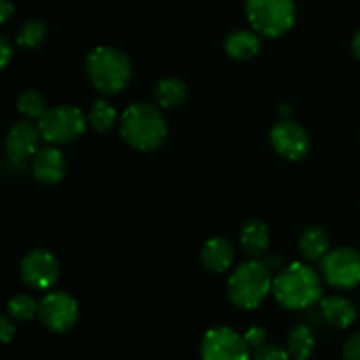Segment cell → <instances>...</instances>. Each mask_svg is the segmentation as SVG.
I'll return each instance as SVG.
<instances>
[{"label": "cell", "instance_id": "ffe728a7", "mask_svg": "<svg viewBox=\"0 0 360 360\" xmlns=\"http://www.w3.org/2000/svg\"><path fill=\"white\" fill-rule=\"evenodd\" d=\"M315 350V336L308 326L292 327L287 338V352L292 360H309Z\"/></svg>", "mask_w": 360, "mask_h": 360}, {"label": "cell", "instance_id": "9c48e42d", "mask_svg": "<svg viewBox=\"0 0 360 360\" xmlns=\"http://www.w3.org/2000/svg\"><path fill=\"white\" fill-rule=\"evenodd\" d=\"M39 320L48 330L63 334L72 329L79 316V306L65 292H49L39 302Z\"/></svg>", "mask_w": 360, "mask_h": 360}, {"label": "cell", "instance_id": "603a6c76", "mask_svg": "<svg viewBox=\"0 0 360 360\" xmlns=\"http://www.w3.org/2000/svg\"><path fill=\"white\" fill-rule=\"evenodd\" d=\"M7 313L13 320L27 322L39 315V302H35L28 294H16L7 302Z\"/></svg>", "mask_w": 360, "mask_h": 360}, {"label": "cell", "instance_id": "ba28073f", "mask_svg": "<svg viewBox=\"0 0 360 360\" xmlns=\"http://www.w3.org/2000/svg\"><path fill=\"white\" fill-rule=\"evenodd\" d=\"M248 343L245 336L231 327H214L207 330L200 343L202 360H250Z\"/></svg>", "mask_w": 360, "mask_h": 360}, {"label": "cell", "instance_id": "7a4b0ae2", "mask_svg": "<svg viewBox=\"0 0 360 360\" xmlns=\"http://www.w3.org/2000/svg\"><path fill=\"white\" fill-rule=\"evenodd\" d=\"M322 276L311 266L292 262L273 278V294L287 309H306L322 301Z\"/></svg>", "mask_w": 360, "mask_h": 360}, {"label": "cell", "instance_id": "d4e9b609", "mask_svg": "<svg viewBox=\"0 0 360 360\" xmlns=\"http://www.w3.org/2000/svg\"><path fill=\"white\" fill-rule=\"evenodd\" d=\"M290 355L285 348L278 347V345H264V347L257 348L253 354V360H288Z\"/></svg>", "mask_w": 360, "mask_h": 360}, {"label": "cell", "instance_id": "4dcf8cb0", "mask_svg": "<svg viewBox=\"0 0 360 360\" xmlns=\"http://www.w3.org/2000/svg\"><path fill=\"white\" fill-rule=\"evenodd\" d=\"M264 262L267 264V267H269L271 271L273 269H278V271H281L283 269V259H281V257H278V255H267V259L264 260Z\"/></svg>", "mask_w": 360, "mask_h": 360}, {"label": "cell", "instance_id": "ac0fdd59", "mask_svg": "<svg viewBox=\"0 0 360 360\" xmlns=\"http://www.w3.org/2000/svg\"><path fill=\"white\" fill-rule=\"evenodd\" d=\"M153 97L157 105H160V108H178L188 98V86L179 77H164L155 86Z\"/></svg>", "mask_w": 360, "mask_h": 360}, {"label": "cell", "instance_id": "6da1fadb", "mask_svg": "<svg viewBox=\"0 0 360 360\" xmlns=\"http://www.w3.org/2000/svg\"><path fill=\"white\" fill-rule=\"evenodd\" d=\"M167 120L160 105L134 102L120 116V134L130 148L137 151H155L165 143Z\"/></svg>", "mask_w": 360, "mask_h": 360}, {"label": "cell", "instance_id": "277c9868", "mask_svg": "<svg viewBox=\"0 0 360 360\" xmlns=\"http://www.w3.org/2000/svg\"><path fill=\"white\" fill-rule=\"evenodd\" d=\"M271 290H273L271 269L259 259L239 264L227 281L229 301L239 309L259 308Z\"/></svg>", "mask_w": 360, "mask_h": 360}, {"label": "cell", "instance_id": "e0dca14e", "mask_svg": "<svg viewBox=\"0 0 360 360\" xmlns=\"http://www.w3.org/2000/svg\"><path fill=\"white\" fill-rule=\"evenodd\" d=\"M322 315L329 326L338 329H348L357 320V308L354 302L341 295H329L320 301Z\"/></svg>", "mask_w": 360, "mask_h": 360}, {"label": "cell", "instance_id": "8992f818", "mask_svg": "<svg viewBox=\"0 0 360 360\" xmlns=\"http://www.w3.org/2000/svg\"><path fill=\"white\" fill-rule=\"evenodd\" d=\"M86 116L76 105H55L48 108L37 120L42 139L51 144H69L79 139L86 130Z\"/></svg>", "mask_w": 360, "mask_h": 360}, {"label": "cell", "instance_id": "484cf974", "mask_svg": "<svg viewBox=\"0 0 360 360\" xmlns=\"http://www.w3.org/2000/svg\"><path fill=\"white\" fill-rule=\"evenodd\" d=\"M343 360H360V330L352 334L343 345Z\"/></svg>", "mask_w": 360, "mask_h": 360}, {"label": "cell", "instance_id": "7402d4cb", "mask_svg": "<svg viewBox=\"0 0 360 360\" xmlns=\"http://www.w3.org/2000/svg\"><path fill=\"white\" fill-rule=\"evenodd\" d=\"M46 35H48V27H46L44 21H25L20 27V30H18L16 44L23 51H34V49H37L44 42Z\"/></svg>", "mask_w": 360, "mask_h": 360}, {"label": "cell", "instance_id": "8fae6325", "mask_svg": "<svg viewBox=\"0 0 360 360\" xmlns=\"http://www.w3.org/2000/svg\"><path fill=\"white\" fill-rule=\"evenodd\" d=\"M269 141L273 150L280 157L290 162L302 160L311 150V139L299 123L292 120H281L271 129Z\"/></svg>", "mask_w": 360, "mask_h": 360}, {"label": "cell", "instance_id": "2e32d148", "mask_svg": "<svg viewBox=\"0 0 360 360\" xmlns=\"http://www.w3.org/2000/svg\"><path fill=\"white\" fill-rule=\"evenodd\" d=\"M239 243L245 253H248L253 259H260L269 250V229L260 220H246L239 229Z\"/></svg>", "mask_w": 360, "mask_h": 360}, {"label": "cell", "instance_id": "7c38bea8", "mask_svg": "<svg viewBox=\"0 0 360 360\" xmlns=\"http://www.w3.org/2000/svg\"><path fill=\"white\" fill-rule=\"evenodd\" d=\"M42 134L37 123L30 120L16 122L6 136V157L13 165H25L28 158H34L41 148Z\"/></svg>", "mask_w": 360, "mask_h": 360}, {"label": "cell", "instance_id": "44dd1931", "mask_svg": "<svg viewBox=\"0 0 360 360\" xmlns=\"http://www.w3.org/2000/svg\"><path fill=\"white\" fill-rule=\"evenodd\" d=\"M86 120L88 125H90L95 132L104 134L109 132V130L116 125L118 115H116V109L111 102L101 98V101L94 102V105H91L90 111H88Z\"/></svg>", "mask_w": 360, "mask_h": 360}, {"label": "cell", "instance_id": "4fadbf2b", "mask_svg": "<svg viewBox=\"0 0 360 360\" xmlns=\"http://www.w3.org/2000/svg\"><path fill=\"white\" fill-rule=\"evenodd\" d=\"M32 174L42 185H56L67 174V160L58 148H41L32 158Z\"/></svg>", "mask_w": 360, "mask_h": 360}, {"label": "cell", "instance_id": "5b68a950", "mask_svg": "<svg viewBox=\"0 0 360 360\" xmlns=\"http://www.w3.org/2000/svg\"><path fill=\"white\" fill-rule=\"evenodd\" d=\"M246 16L257 34L276 39L294 27L295 4L294 0H246Z\"/></svg>", "mask_w": 360, "mask_h": 360}, {"label": "cell", "instance_id": "3957f363", "mask_svg": "<svg viewBox=\"0 0 360 360\" xmlns=\"http://www.w3.org/2000/svg\"><path fill=\"white\" fill-rule=\"evenodd\" d=\"M84 70L95 90L104 95L120 94L132 79L130 58L111 46L91 49L84 60Z\"/></svg>", "mask_w": 360, "mask_h": 360}, {"label": "cell", "instance_id": "cb8c5ba5", "mask_svg": "<svg viewBox=\"0 0 360 360\" xmlns=\"http://www.w3.org/2000/svg\"><path fill=\"white\" fill-rule=\"evenodd\" d=\"M16 108L18 111L23 116H27L28 120H39L46 108V102L42 98V95L37 90H23L16 98Z\"/></svg>", "mask_w": 360, "mask_h": 360}, {"label": "cell", "instance_id": "5bb4252c", "mask_svg": "<svg viewBox=\"0 0 360 360\" xmlns=\"http://www.w3.org/2000/svg\"><path fill=\"white\" fill-rule=\"evenodd\" d=\"M234 246L225 238H213L204 243L202 252H200V260L206 271L213 274H221L231 269L234 262Z\"/></svg>", "mask_w": 360, "mask_h": 360}, {"label": "cell", "instance_id": "83f0119b", "mask_svg": "<svg viewBox=\"0 0 360 360\" xmlns=\"http://www.w3.org/2000/svg\"><path fill=\"white\" fill-rule=\"evenodd\" d=\"M16 334V327H14L13 320H11L9 315H4L0 319V338H2V343H9L11 340Z\"/></svg>", "mask_w": 360, "mask_h": 360}, {"label": "cell", "instance_id": "9a60e30c", "mask_svg": "<svg viewBox=\"0 0 360 360\" xmlns=\"http://www.w3.org/2000/svg\"><path fill=\"white\" fill-rule=\"evenodd\" d=\"M224 49L231 58L246 62V60H252L259 55L260 49H262V41L255 30L239 28V30L231 32L225 37Z\"/></svg>", "mask_w": 360, "mask_h": 360}, {"label": "cell", "instance_id": "4316f807", "mask_svg": "<svg viewBox=\"0 0 360 360\" xmlns=\"http://www.w3.org/2000/svg\"><path fill=\"white\" fill-rule=\"evenodd\" d=\"M245 341L248 343L250 348H260L266 345V340H267V330L262 329V327H250L248 330H246L245 334Z\"/></svg>", "mask_w": 360, "mask_h": 360}, {"label": "cell", "instance_id": "f546056e", "mask_svg": "<svg viewBox=\"0 0 360 360\" xmlns=\"http://www.w3.org/2000/svg\"><path fill=\"white\" fill-rule=\"evenodd\" d=\"M14 14V6L9 0H0V21L4 25L11 20V16Z\"/></svg>", "mask_w": 360, "mask_h": 360}, {"label": "cell", "instance_id": "52a82bcc", "mask_svg": "<svg viewBox=\"0 0 360 360\" xmlns=\"http://www.w3.org/2000/svg\"><path fill=\"white\" fill-rule=\"evenodd\" d=\"M322 278L334 288L348 290L360 283V252L355 248H334L320 260Z\"/></svg>", "mask_w": 360, "mask_h": 360}, {"label": "cell", "instance_id": "f1b7e54d", "mask_svg": "<svg viewBox=\"0 0 360 360\" xmlns=\"http://www.w3.org/2000/svg\"><path fill=\"white\" fill-rule=\"evenodd\" d=\"M0 55H2V69H7L11 58H13V48H11V42L7 41L6 35L0 37Z\"/></svg>", "mask_w": 360, "mask_h": 360}, {"label": "cell", "instance_id": "30bf717a", "mask_svg": "<svg viewBox=\"0 0 360 360\" xmlns=\"http://www.w3.org/2000/svg\"><path fill=\"white\" fill-rule=\"evenodd\" d=\"M21 280L35 290H49L58 281V259L49 250L35 248L23 257L20 266Z\"/></svg>", "mask_w": 360, "mask_h": 360}, {"label": "cell", "instance_id": "1f68e13d", "mask_svg": "<svg viewBox=\"0 0 360 360\" xmlns=\"http://www.w3.org/2000/svg\"><path fill=\"white\" fill-rule=\"evenodd\" d=\"M352 49H354V55L360 60V30L355 34L354 41H352Z\"/></svg>", "mask_w": 360, "mask_h": 360}, {"label": "cell", "instance_id": "d6986e66", "mask_svg": "<svg viewBox=\"0 0 360 360\" xmlns=\"http://www.w3.org/2000/svg\"><path fill=\"white\" fill-rule=\"evenodd\" d=\"M329 246V236L320 227H308L299 238V252L309 262H320L330 250Z\"/></svg>", "mask_w": 360, "mask_h": 360}]
</instances>
